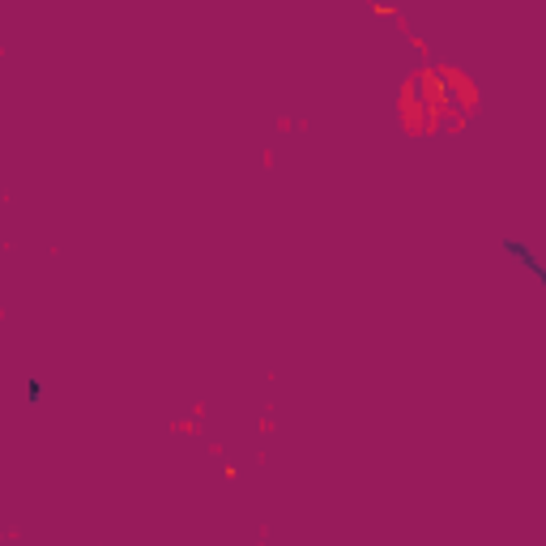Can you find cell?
<instances>
[{
  "mask_svg": "<svg viewBox=\"0 0 546 546\" xmlns=\"http://www.w3.org/2000/svg\"><path fill=\"white\" fill-rule=\"evenodd\" d=\"M22 397L30 401V406H43V397H47V385L39 375H26V385H22Z\"/></svg>",
  "mask_w": 546,
  "mask_h": 546,
  "instance_id": "7a4b0ae2",
  "label": "cell"
},
{
  "mask_svg": "<svg viewBox=\"0 0 546 546\" xmlns=\"http://www.w3.org/2000/svg\"><path fill=\"white\" fill-rule=\"evenodd\" d=\"M500 252H504L512 265H521V269L529 273V278H533V282L546 291V260H542V256H538V252H533L525 239H500Z\"/></svg>",
  "mask_w": 546,
  "mask_h": 546,
  "instance_id": "6da1fadb",
  "label": "cell"
}]
</instances>
